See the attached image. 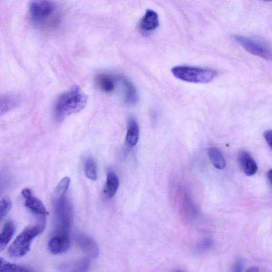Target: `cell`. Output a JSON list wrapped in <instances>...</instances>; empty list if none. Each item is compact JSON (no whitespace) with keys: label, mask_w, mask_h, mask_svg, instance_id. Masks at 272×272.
<instances>
[{"label":"cell","mask_w":272,"mask_h":272,"mask_svg":"<svg viewBox=\"0 0 272 272\" xmlns=\"http://www.w3.org/2000/svg\"><path fill=\"white\" fill-rule=\"evenodd\" d=\"M87 103V95L78 86L74 85L56 100L53 111L55 120L59 122L64 121L71 114L81 111Z\"/></svg>","instance_id":"1"},{"label":"cell","mask_w":272,"mask_h":272,"mask_svg":"<svg viewBox=\"0 0 272 272\" xmlns=\"http://www.w3.org/2000/svg\"><path fill=\"white\" fill-rule=\"evenodd\" d=\"M28 10L32 22L42 29L54 28L60 22L59 7L53 0H31Z\"/></svg>","instance_id":"2"},{"label":"cell","mask_w":272,"mask_h":272,"mask_svg":"<svg viewBox=\"0 0 272 272\" xmlns=\"http://www.w3.org/2000/svg\"><path fill=\"white\" fill-rule=\"evenodd\" d=\"M37 223L28 226L17 237L8 249V254L12 258H21L30 251L32 241L41 234L46 228V217H39Z\"/></svg>","instance_id":"3"},{"label":"cell","mask_w":272,"mask_h":272,"mask_svg":"<svg viewBox=\"0 0 272 272\" xmlns=\"http://www.w3.org/2000/svg\"><path fill=\"white\" fill-rule=\"evenodd\" d=\"M171 73L177 79L189 82L206 83L217 76L216 70L189 66H177L171 69Z\"/></svg>","instance_id":"4"},{"label":"cell","mask_w":272,"mask_h":272,"mask_svg":"<svg viewBox=\"0 0 272 272\" xmlns=\"http://www.w3.org/2000/svg\"><path fill=\"white\" fill-rule=\"evenodd\" d=\"M56 224L54 235H69L73 219V206L65 196L54 203Z\"/></svg>","instance_id":"5"},{"label":"cell","mask_w":272,"mask_h":272,"mask_svg":"<svg viewBox=\"0 0 272 272\" xmlns=\"http://www.w3.org/2000/svg\"><path fill=\"white\" fill-rule=\"evenodd\" d=\"M233 38L250 53L266 60H271V49L266 43L259 39L238 35H234Z\"/></svg>","instance_id":"6"},{"label":"cell","mask_w":272,"mask_h":272,"mask_svg":"<svg viewBox=\"0 0 272 272\" xmlns=\"http://www.w3.org/2000/svg\"><path fill=\"white\" fill-rule=\"evenodd\" d=\"M22 194L25 199V205L28 209L38 217H46L48 212L44 204L34 195L31 189H25Z\"/></svg>","instance_id":"7"},{"label":"cell","mask_w":272,"mask_h":272,"mask_svg":"<svg viewBox=\"0 0 272 272\" xmlns=\"http://www.w3.org/2000/svg\"><path fill=\"white\" fill-rule=\"evenodd\" d=\"M76 240L78 245L86 255L93 259H95L98 256V247L91 237L79 233L76 234Z\"/></svg>","instance_id":"8"},{"label":"cell","mask_w":272,"mask_h":272,"mask_svg":"<svg viewBox=\"0 0 272 272\" xmlns=\"http://www.w3.org/2000/svg\"><path fill=\"white\" fill-rule=\"evenodd\" d=\"M70 246L69 235H54L49 243V249L54 255H59L67 252Z\"/></svg>","instance_id":"9"},{"label":"cell","mask_w":272,"mask_h":272,"mask_svg":"<svg viewBox=\"0 0 272 272\" xmlns=\"http://www.w3.org/2000/svg\"><path fill=\"white\" fill-rule=\"evenodd\" d=\"M159 26L158 15L155 11L149 9L139 22V29L142 34H147L156 30Z\"/></svg>","instance_id":"10"},{"label":"cell","mask_w":272,"mask_h":272,"mask_svg":"<svg viewBox=\"0 0 272 272\" xmlns=\"http://www.w3.org/2000/svg\"><path fill=\"white\" fill-rule=\"evenodd\" d=\"M20 96L14 93L0 94V117L16 108L20 103Z\"/></svg>","instance_id":"11"},{"label":"cell","mask_w":272,"mask_h":272,"mask_svg":"<svg viewBox=\"0 0 272 272\" xmlns=\"http://www.w3.org/2000/svg\"><path fill=\"white\" fill-rule=\"evenodd\" d=\"M238 161L246 176H252L257 173V164L248 151L242 150L239 153Z\"/></svg>","instance_id":"12"},{"label":"cell","mask_w":272,"mask_h":272,"mask_svg":"<svg viewBox=\"0 0 272 272\" xmlns=\"http://www.w3.org/2000/svg\"><path fill=\"white\" fill-rule=\"evenodd\" d=\"M118 79L123 87L125 103L130 105L136 104L138 102V96L134 85L123 77H119Z\"/></svg>","instance_id":"13"},{"label":"cell","mask_w":272,"mask_h":272,"mask_svg":"<svg viewBox=\"0 0 272 272\" xmlns=\"http://www.w3.org/2000/svg\"><path fill=\"white\" fill-rule=\"evenodd\" d=\"M139 137V128L137 121L134 118L129 119L128 130L125 137L126 144L132 148L137 144Z\"/></svg>","instance_id":"14"},{"label":"cell","mask_w":272,"mask_h":272,"mask_svg":"<svg viewBox=\"0 0 272 272\" xmlns=\"http://www.w3.org/2000/svg\"><path fill=\"white\" fill-rule=\"evenodd\" d=\"M119 187V180L113 170L109 169L107 179L104 189V193L108 198H112L118 191Z\"/></svg>","instance_id":"15"},{"label":"cell","mask_w":272,"mask_h":272,"mask_svg":"<svg viewBox=\"0 0 272 272\" xmlns=\"http://www.w3.org/2000/svg\"><path fill=\"white\" fill-rule=\"evenodd\" d=\"M16 231V224L12 220L7 221L0 233V252L8 245Z\"/></svg>","instance_id":"16"},{"label":"cell","mask_w":272,"mask_h":272,"mask_svg":"<svg viewBox=\"0 0 272 272\" xmlns=\"http://www.w3.org/2000/svg\"><path fill=\"white\" fill-rule=\"evenodd\" d=\"M96 82L100 90L104 93H111L116 88L113 78L106 74L98 75L96 78Z\"/></svg>","instance_id":"17"},{"label":"cell","mask_w":272,"mask_h":272,"mask_svg":"<svg viewBox=\"0 0 272 272\" xmlns=\"http://www.w3.org/2000/svg\"><path fill=\"white\" fill-rule=\"evenodd\" d=\"M210 160L217 169L223 170L226 166V161L222 152L218 148H211L207 150Z\"/></svg>","instance_id":"18"},{"label":"cell","mask_w":272,"mask_h":272,"mask_svg":"<svg viewBox=\"0 0 272 272\" xmlns=\"http://www.w3.org/2000/svg\"><path fill=\"white\" fill-rule=\"evenodd\" d=\"M31 269L14 263H10L0 257V272H26Z\"/></svg>","instance_id":"19"},{"label":"cell","mask_w":272,"mask_h":272,"mask_svg":"<svg viewBox=\"0 0 272 272\" xmlns=\"http://www.w3.org/2000/svg\"><path fill=\"white\" fill-rule=\"evenodd\" d=\"M70 182V179L67 177L63 178L59 183L53 195L54 203L58 202L65 195Z\"/></svg>","instance_id":"20"},{"label":"cell","mask_w":272,"mask_h":272,"mask_svg":"<svg viewBox=\"0 0 272 272\" xmlns=\"http://www.w3.org/2000/svg\"><path fill=\"white\" fill-rule=\"evenodd\" d=\"M90 266L89 261L84 259L73 263L65 264L61 266L64 270H71L75 271H87Z\"/></svg>","instance_id":"21"},{"label":"cell","mask_w":272,"mask_h":272,"mask_svg":"<svg viewBox=\"0 0 272 272\" xmlns=\"http://www.w3.org/2000/svg\"><path fill=\"white\" fill-rule=\"evenodd\" d=\"M85 174L87 178L92 181L97 179V170L94 160L91 157L88 158L85 163Z\"/></svg>","instance_id":"22"},{"label":"cell","mask_w":272,"mask_h":272,"mask_svg":"<svg viewBox=\"0 0 272 272\" xmlns=\"http://www.w3.org/2000/svg\"><path fill=\"white\" fill-rule=\"evenodd\" d=\"M12 206L11 200L9 197H5L0 200V221L7 216Z\"/></svg>","instance_id":"23"},{"label":"cell","mask_w":272,"mask_h":272,"mask_svg":"<svg viewBox=\"0 0 272 272\" xmlns=\"http://www.w3.org/2000/svg\"><path fill=\"white\" fill-rule=\"evenodd\" d=\"M214 245V242L211 238H205L200 241L196 246V249L200 253H204L211 249Z\"/></svg>","instance_id":"24"},{"label":"cell","mask_w":272,"mask_h":272,"mask_svg":"<svg viewBox=\"0 0 272 272\" xmlns=\"http://www.w3.org/2000/svg\"><path fill=\"white\" fill-rule=\"evenodd\" d=\"M244 261L241 258H238L234 265L233 271L235 272L242 271L243 269L244 268Z\"/></svg>","instance_id":"25"},{"label":"cell","mask_w":272,"mask_h":272,"mask_svg":"<svg viewBox=\"0 0 272 272\" xmlns=\"http://www.w3.org/2000/svg\"><path fill=\"white\" fill-rule=\"evenodd\" d=\"M271 134H272V133H271V130H267L265 131V132L263 134L264 139L267 142V144L268 145L270 149H271V147H272L271 146V144H272Z\"/></svg>","instance_id":"26"},{"label":"cell","mask_w":272,"mask_h":272,"mask_svg":"<svg viewBox=\"0 0 272 272\" xmlns=\"http://www.w3.org/2000/svg\"><path fill=\"white\" fill-rule=\"evenodd\" d=\"M248 271H253V272H256V271H259L260 269L259 267H257V266H253L250 268H249L248 270Z\"/></svg>","instance_id":"27"},{"label":"cell","mask_w":272,"mask_h":272,"mask_svg":"<svg viewBox=\"0 0 272 272\" xmlns=\"http://www.w3.org/2000/svg\"><path fill=\"white\" fill-rule=\"evenodd\" d=\"M271 170H270L268 173V179H269V182H271Z\"/></svg>","instance_id":"28"},{"label":"cell","mask_w":272,"mask_h":272,"mask_svg":"<svg viewBox=\"0 0 272 272\" xmlns=\"http://www.w3.org/2000/svg\"><path fill=\"white\" fill-rule=\"evenodd\" d=\"M265 1H266V2H271V0H265Z\"/></svg>","instance_id":"29"}]
</instances>
